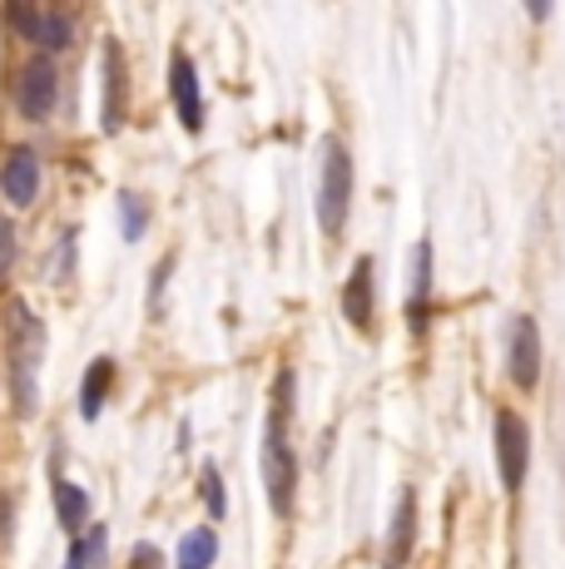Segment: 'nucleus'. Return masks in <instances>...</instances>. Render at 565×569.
<instances>
[{
  "label": "nucleus",
  "mask_w": 565,
  "mask_h": 569,
  "mask_svg": "<svg viewBox=\"0 0 565 569\" xmlns=\"http://www.w3.org/2000/svg\"><path fill=\"white\" fill-rule=\"evenodd\" d=\"M274 411L264 426V446H258V470H264V490L274 516H293V500H298V456L288 441V407H293V371L282 367L274 377Z\"/></svg>",
  "instance_id": "obj_1"
},
{
  "label": "nucleus",
  "mask_w": 565,
  "mask_h": 569,
  "mask_svg": "<svg viewBox=\"0 0 565 569\" xmlns=\"http://www.w3.org/2000/svg\"><path fill=\"white\" fill-rule=\"evenodd\" d=\"M353 154L338 134H323L318 144V189H313V213L328 243L347 233V213H353Z\"/></svg>",
  "instance_id": "obj_2"
},
{
  "label": "nucleus",
  "mask_w": 565,
  "mask_h": 569,
  "mask_svg": "<svg viewBox=\"0 0 565 569\" xmlns=\"http://www.w3.org/2000/svg\"><path fill=\"white\" fill-rule=\"evenodd\" d=\"M40 362H46V322L26 302H10V391H16L20 416L36 411Z\"/></svg>",
  "instance_id": "obj_3"
},
{
  "label": "nucleus",
  "mask_w": 565,
  "mask_h": 569,
  "mask_svg": "<svg viewBox=\"0 0 565 569\" xmlns=\"http://www.w3.org/2000/svg\"><path fill=\"white\" fill-rule=\"evenodd\" d=\"M10 100H16V114L26 124H46L60 109V64L56 54L36 50L26 64L16 70V84H10Z\"/></svg>",
  "instance_id": "obj_4"
},
{
  "label": "nucleus",
  "mask_w": 565,
  "mask_h": 569,
  "mask_svg": "<svg viewBox=\"0 0 565 569\" xmlns=\"http://www.w3.org/2000/svg\"><path fill=\"white\" fill-rule=\"evenodd\" d=\"M492 441H496V476H502V490L506 496H521L531 476V426L521 421L511 407L496 411V426H492Z\"/></svg>",
  "instance_id": "obj_5"
},
{
  "label": "nucleus",
  "mask_w": 565,
  "mask_h": 569,
  "mask_svg": "<svg viewBox=\"0 0 565 569\" xmlns=\"http://www.w3.org/2000/svg\"><path fill=\"white\" fill-rule=\"evenodd\" d=\"M129 119V60L115 36L100 40V129L119 134Z\"/></svg>",
  "instance_id": "obj_6"
},
{
  "label": "nucleus",
  "mask_w": 565,
  "mask_h": 569,
  "mask_svg": "<svg viewBox=\"0 0 565 569\" xmlns=\"http://www.w3.org/2000/svg\"><path fill=\"white\" fill-rule=\"evenodd\" d=\"M541 362H546V352H541V327H536V317H526V312L511 317V332H506V377H511V387L536 391Z\"/></svg>",
  "instance_id": "obj_7"
},
{
  "label": "nucleus",
  "mask_w": 565,
  "mask_h": 569,
  "mask_svg": "<svg viewBox=\"0 0 565 569\" xmlns=\"http://www.w3.org/2000/svg\"><path fill=\"white\" fill-rule=\"evenodd\" d=\"M169 100L184 134H204V84H199V70H194V54L184 46L169 50Z\"/></svg>",
  "instance_id": "obj_8"
},
{
  "label": "nucleus",
  "mask_w": 565,
  "mask_h": 569,
  "mask_svg": "<svg viewBox=\"0 0 565 569\" xmlns=\"http://www.w3.org/2000/svg\"><path fill=\"white\" fill-rule=\"evenodd\" d=\"M40 179H46V169H40V154L30 144H10V154L0 159V199L10 208H30L40 199Z\"/></svg>",
  "instance_id": "obj_9"
},
{
  "label": "nucleus",
  "mask_w": 565,
  "mask_h": 569,
  "mask_svg": "<svg viewBox=\"0 0 565 569\" xmlns=\"http://www.w3.org/2000/svg\"><path fill=\"white\" fill-rule=\"evenodd\" d=\"M343 317L353 332H373L377 322V262L373 258H357L353 272L343 282Z\"/></svg>",
  "instance_id": "obj_10"
},
{
  "label": "nucleus",
  "mask_w": 565,
  "mask_h": 569,
  "mask_svg": "<svg viewBox=\"0 0 565 569\" xmlns=\"http://www.w3.org/2000/svg\"><path fill=\"white\" fill-rule=\"evenodd\" d=\"M427 322H432V238H417V248H412V288H407L412 337H427Z\"/></svg>",
  "instance_id": "obj_11"
},
{
  "label": "nucleus",
  "mask_w": 565,
  "mask_h": 569,
  "mask_svg": "<svg viewBox=\"0 0 565 569\" xmlns=\"http://www.w3.org/2000/svg\"><path fill=\"white\" fill-rule=\"evenodd\" d=\"M417 550V490H402L397 496V510H393V525H387V569H402Z\"/></svg>",
  "instance_id": "obj_12"
},
{
  "label": "nucleus",
  "mask_w": 565,
  "mask_h": 569,
  "mask_svg": "<svg viewBox=\"0 0 565 569\" xmlns=\"http://www.w3.org/2000/svg\"><path fill=\"white\" fill-rule=\"evenodd\" d=\"M115 357H95L90 367H85V377H80V416L85 421H95V416L105 411V397H110V387H115Z\"/></svg>",
  "instance_id": "obj_13"
},
{
  "label": "nucleus",
  "mask_w": 565,
  "mask_h": 569,
  "mask_svg": "<svg viewBox=\"0 0 565 569\" xmlns=\"http://www.w3.org/2000/svg\"><path fill=\"white\" fill-rule=\"evenodd\" d=\"M105 555H110V530L95 520L90 530L70 535V555H65L60 569H105Z\"/></svg>",
  "instance_id": "obj_14"
},
{
  "label": "nucleus",
  "mask_w": 565,
  "mask_h": 569,
  "mask_svg": "<svg viewBox=\"0 0 565 569\" xmlns=\"http://www.w3.org/2000/svg\"><path fill=\"white\" fill-rule=\"evenodd\" d=\"M56 520L65 535H80L90 525V490L75 480H56Z\"/></svg>",
  "instance_id": "obj_15"
},
{
  "label": "nucleus",
  "mask_w": 565,
  "mask_h": 569,
  "mask_svg": "<svg viewBox=\"0 0 565 569\" xmlns=\"http://www.w3.org/2000/svg\"><path fill=\"white\" fill-rule=\"evenodd\" d=\"M219 565V530L214 525H194L179 540V569H214Z\"/></svg>",
  "instance_id": "obj_16"
},
{
  "label": "nucleus",
  "mask_w": 565,
  "mask_h": 569,
  "mask_svg": "<svg viewBox=\"0 0 565 569\" xmlns=\"http://www.w3.org/2000/svg\"><path fill=\"white\" fill-rule=\"evenodd\" d=\"M149 218H155V208H149L145 193L119 189V233H125V243H139L149 233Z\"/></svg>",
  "instance_id": "obj_17"
},
{
  "label": "nucleus",
  "mask_w": 565,
  "mask_h": 569,
  "mask_svg": "<svg viewBox=\"0 0 565 569\" xmlns=\"http://www.w3.org/2000/svg\"><path fill=\"white\" fill-rule=\"evenodd\" d=\"M199 496H204V506H209L214 520L228 516V490H224V476L214 461H204V470H199Z\"/></svg>",
  "instance_id": "obj_18"
},
{
  "label": "nucleus",
  "mask_w": 565,
  "mask_h": 569,
  "mask_svg": "<svg viewBox=\"0 0 565 569\" xmlns=\"http://www.w3.org/2000/svg\"><path fill=\"white\" fill-rule=\"evenodd\" d=\"M129 569H165V550H159V545H149V540H139L135 555H129Z\"/></svg>",
  "instance_id": "obj_19"
},
{
  "label": "nucleus",
  "mask_w": 565,
  "mask_h": 569,
  "mask_svg": "<svg viewBox=\"0 0 565 569\" xmlns=\"http://www.w3.org/2000/svg\"><path fill=\"white\" fill-rule=\"evenodd\" d=\"M10 262H16V223L0 218V278L10 272Z\"/></svg>",
  "instance_id": "obj_20"
},
{
  "label": "nucleus",
  "mask_w": 565,
  "mask_h": 569,
  "mask_svg": "<svg viewBox=\"0 0 565 569\" xmlns=\"http://www.w3.org/2000/svg\"><path fill=\"white\" fill-rule=\"evenodd\" d=\"M521 10H526L531 26H551V16H556V0H521Z\"/></svg>",
  "instance_id": "obj_21"
},
{
  "label": "nucleus",
  "mask_w": 565,
  "mask_h": 569,
  "mask_svg": "<svg viewBox=\"0 0 565 569\" xmlns=\"http://www.w3.org/2000/svg\"><path fill=\"white\" fill-rule=\"evenodd\" d=\"M169 268H174V258H159V262H155V282H149V317L159 312V288L169 282Z\"/></svg>",
  "instance_id": "obj_22"
}]
</instances>
